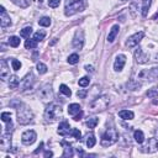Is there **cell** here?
Returning a JSON list of instances; mask_svg holds the SVG:
<instances>
[{"mask_svg":"<svg viewBox=\"0 0 158 158\" xmlns=\"http://www.w3.org/2000/svg\"><path fill=\"white\" fill-rule=\"evenodd\" d=\"M85 6H86L85 0H65L64 14L65 16H73L74 14L83 11Z\"/></svg>","mask_w":158,"mask_h":158,"instance_id":"cell-1","label":"cell"},{"mask_svg":"<svg viewBox=\"0 0 158 158\" xmlns=\"http://www.w3.org/2000/svg\"><path fill=\"white\" fill-rule=\"evenodd\" d=\"M33 120V112L25 105H20L17 107V121L20 125H27Z\"/></svg>","mask_w":158,"mask_h":158,"instance_id":"cell-2","label":"cell"},{"mask_svg":"<svg viewBox=\"0 0 158 158\" xmlns=\"http://www.w3.org/2000/svg\"><path fill=\"white\" fill-rule=\"evenodd\" d=\"M110 104V98L107 95H100L98 98H95L94 100L90 101L89 104V107L91 111L96 112V111H102L105 110Z\"/></svg>","mask_w":158,"mask_h":158,"instance_id":"cell-3","label":"cell"},{"mask_svg":"<svg viewBox=\"0 0 158 158\" xmlns=\"http://www.w3.org/2000/svg\"><path fill=\"white\" fill-rule=\"evenodd\" d=\"M59 117H62V107L57 104H48L44 110V118L47 121H56Z\"/></svg>","mask_w":158,"mask_h":158,"instance_id":"cell-4","label":"cell"},{"mask_svg":"<svg viewBox=\"0 0 158 158\" xmlns=\"http://www.w3.org/2000/svg\"><path fill=\"white\" fill-rule=\"evenodd\" d=\"M117 139H118V133H117L116 128L109 127V128L105 131V133L102 135V137H101V146H102V147L112 146Z\"/></svg>","mask_w":158,"mask_h":158,"instance_id":"cell-5","label":"cell"},{"mask_svg":"<svg viewBox=\"0 0 158 158\" xmlns=\"http://www.w3.org/2000/svg\"><path fill=\"white\" fill-rule=\"evenodd\" d=\"M38 96L43 102H49L53 99V90L49 84H44L38 90Z\"/></svg>","mask_w":158,"mask_h":158,"instance_id":"cell-6","label":"cell"},{"mask_svg":"<svg viewBox=\"0 0 158 158\" xmlns=\"http://www.w3.org/2000/svg\"><path fill=\"white\" fill-rule=\"evenodd\" d=\"M138 78L143 79V80H149V81L158 79V67H153L151 69H146V70L139 72Z\"/></svg>","mask_w":158,"mask_h":158,"instance_id":"cell-7","label":"cell"},{"mask_svg":"<svg viewBox=\"0 0 158 158\" xmlns=\"http://www.w3.org/2000/svg\"><path fill=\"white\" fill-rule=\"evenodd\" d=\"M143 37H144V32H143V31H139V32L135 33V35H132V36H130V37L127 38L126 46H127L128 48H133V47L138 46V43L142 41Z\"/></svg>","mask_w":158,"mask_h":158,"instance_id":"cell-8","label":"cell"},{"mask_svg":"<svg viewBox=\"0 0 158 158\" xmlns=\"http://www.w3.org/2000/svg\"><path fill=\"white\" fill-rule=\"evenodd\" d=\"M36 138H37V135H36V132H35L33 130H27V131H25V132L22 133V136H21V141H22V143L26 144V146L32 144V143L36 141Z\"/></svg>","mask_w":158,"mask_h":158,"instance_id":"cell-9","label":"cell"},{"mask_svg":"<svg viewBox=\"0 0 158 158\" xmlns=\"http://www.w3.org/2000/svg\"><path fill=\"white\" fill-rule=\"evenodd\" d=\"M135 59H136V62H137L138 64H144V63H147V62L149 60V56H148L141 47H138V48L135 51Z\"/></svg>","mask_w":158,"mask_h":158,"instance_id":"cell-10","label":"cell"},{"mask_svg":"<svg viewBox=\"0 0 158 158\" xmlns=\"http://www.w3.org/2000/svg\"><path fill=\"white\" fill-rule=\"evenodd\" d=\"M0 148L2 151H7L11 148V132H5L0 137Z\"/></svg>","mask_w":158,"mask_h":158,"instance_id":"cell-11","label":"cell"},{"mask_svg":"<svg viewBox=\"0 0 158 158\" xmlns=\"http://www.w3.org/2000/svg\"><path fill=\"white\" fill-rule=\"evenodd\" d=\"M158 151V139L157 138H149L144 147H142V152L146 153H153Z\"/></svg>","mask_w":158,"mask_h":158,"instance_id":"cell-12","label":"cell"},{"mask_svg":"<svg viewBox=\"0 0 158 158\" xmlns=\"http://www.w3.org/2000/svg\"><path fill=\"white\" fill-rule=\"evenodd\" d=\"M0 25L1 27H7V26H11V19L10 16L7 15L6 10L4 6H0Z\"/></svg>","mask_w":158,"mask_h":158,"instance_id":"cell-13","label":"cell"},{"mask_svg":"<svg viewBox=\"0 0 158 158\" xmlns=\"http://www.w3.org/2000/svg\"><path fill=\"white\" fill-rule=\"evenodd\" d=\"M83 44H84V33H83V31L79 30L75 32V36L73 38V47L77 49H80L83 47Z\"/></svg>","mask_w":158,"mask_h":158,"instance_id":"cell-14","label":"cell"},{"mask_svg":"<svg viewBox=\"0 0 158 158\" xmlns=\"http://www.w3.org/2000/svg\"><path fill=\"white\" fill-rule=\"evenodd\" d=\"M10 77H11V75H10V69H9V67H7V63H6L5 59H2L1 63H0V79L5 81V80H7Z\"/></svg>","mask_w":158,"mask_h":158,"instance_id":"cell-15","label":"cell"},{"mask_svg":"<svg viewBox=\"0 0 158 158\" xmlns=\"http://www.w3.org/2000/svg\"><path fill=\"white\" fill-rule=\"evenodd\" d=\"M33 83H35V77H33V74L30 72V73L22 79V81H21V88H22V90H25V89H31L32 85H33Z\"/></svg>","mask_w":158,"mask_h":158,"instance_id":"cell-16","label":"cell"},{"mask_svg":"<svg viewBox=\"0 0 158 158\" xmlns=\"http://www.w3.org/2000/svg\"><path fill=\"white\" fill-rule=\"evenodd\" d=\"M125 63H126V56L125 54H118L116 57L115 62H114V69L116 72H121L123 65H125Z\"/></svg>","mask_w":158,"mask_h":158,"instance_id":"cell-17","label":"cell"},{"mask_svg":"<svg viewBox=\"0 0 158 158\" xmlns=\"http://www.w3.org/2000/svg\"><path fill=\"white\" fill-rule=\"evenodd\" d=\"M70 131H72V128L67 121H62L58 126V130H57V132L60 136H68V135H70Z\"/></svg>","mask_w":158,"mask_h":158,"instance_id":"cell-18","label":"cell"},{"mask_svg":"<svg viewBox=\"0 0 158 158\" xmlns=\"http://www.w3.org/2000/svg\"><path fill=\"white\" fill-rule=\"evenodd\" d=\"M118 30H120L118 25H114V26L111 27V30H110V32H109V36H107V42L112 43V42L115 41V38H116V36H117V33H118Z\"/></svg>","mask_w":158,"mask_h":158,"instance_id":"cell-19","label":"cell"},{"mask_svg":"<svg viewBox=\"0 0 158 158\" xmlns=\"http://www.w3.org/2000/svg\"><path fill=\"white\" fill-rule=\"evenodd\" d=\"M80 111H81V107H80L79 104H70V105L68 106V114L72 115V116L79 114Z\"/></svg>","mask_w":158,"mask_h":158,"instance_id":"cell-20","label":"cell"},{"mask_svg":"<svg viewBox=\"0 0 158 158\" xmlns=\"http://www.w3.org/2000/svg\"><path fill=\"white\" fill-rule=\"evenodd\" d=\"M62 146L64 147V152H63V157H73V154H74V152H73V148H72V146L69 144V143H67V142H62Z\"/></svg>","mask_w":158,"mask_h":158,"instance_id":"cell-21","label":"cell"},{"mask_svg":"<svg viewBox=\"0 0 158 158\" xmlns=\"http://www.w3.org/2000/svg\"><path fill=\"white\" fill-rule=\"evenodd\" d=\"M19 85H20V79H19V77L11 75V77L9 78V88H10V89H16Z\"/></svg>","mask_w":158,"mask_h":158,"instance_id":"cell-22","label":"cell"},{"mask_svg":"<svg viewBox=\"0 0 158 158\" xmlns=\"http://www.w3.org/2000/svg\"><path fill=\"white\" fill-rule=\"evenodd\" d=\"M118 116L121 118H123V120H132L135 117V114L132 111H130V110H121L118 112Z\"/></svg>","mask_w":158,"mask_h":158,"instance_id":"cell-23","label":"cell"},{"mask_svg":"<svg viewBox=\"0 0 158 158\" xmlns=\"http://www.w3.org/2000/svg\"><path fill=\"white\" fill-rule=\"evenodd\" d=\"M133 138H135V141H136L138 144H142L143 141H144V135H143V132H142L141 130H136V131L133 132Z\"/></svg>","mask_w":158,"mask_h":158,"instance_id":"cell-24","label":"cell"},{"mask_svg":"<svg viewBox=\"0 0 158 158\" xmlns=\"http://www.w3.org/2000/svg\"><path fill=\"white\" fill-rule=\"evenodd\" d=\"M85 143H86L88 148H93V147L95 146V143H96V138H95L94 133H89V135L86 136V141H85Z\"/></svg>","mask_w":158,"mask_h":158,"instance_id":"cell-25","label":"cell"},{"mask_svg":"<svg viewBox=\"0 0 158 158\" xmlns=\"http://www.w3.org/2000/svg\"><path fill=\"white\" fill-rule=\"evenodd\" d=\"M151 2L152 0H142V16L146 17L147 14H148V9L151 6Z\"/></svg>","mask_w":158,"mask_h":158,"instance_id":"cell-26","label":"cell"},{"mask_svg":"<svg viewBox=\"0 0 158 158\" xmlns=\"http://www.w3.org/2000/svg\"><path fill=\"white\" fill-rule=\"evenodd\" d=\"M15 5H17V6H20V7H22V9H26L27 6H30L31 5V1L32 0H11Z\"/></svg>","mask_w":158,"mask_h":158,"instance_id":"cell-27","label":"cell"},{"mask_svg":"<svg viewBox=\"0 0 158 158\" xmlns=\"http://www.w3.org/2000/svg\"><path fill=\"white\" fill-rule=\"evenodd\" d=\"M98 123H99V118H98V117H95V116L89 117V118H88V121H86V126H88L89 128H95Z\"/></svg>","mask_w":158,"mask_h":158,"instance_id":"cell-28","label":"cell"},{"mask_svg":"<svg viewBox=\"0 0 158 158\" xmlns=\"http://www.w3.org/2000/svg\"><path fill=\"white\" fill-rule=\"evenodd\" d=\"M32 33V27L31 26H27V27H23L21 31H20V36L21 37H25V38H30V35Z\"/></svg>","mask_w":158,"mask_h":158,"instance_id":"cell-29","label":"cell"},{"mask_svg":"<svg viewBox=\"0 0 158 158\" xmlns=\"http://www.w3.org/2000/svg\"><path fill=\"white\" fill-rule=\"evenodd\" d=\"M25 47H26L27 49H35V48L37 47V41H36V40H30V38H27L26 42H25Z\"/></svg>","mask_w":158,"mask_h":158,"instance_id":"cell-30","label":"cell"},{"mask_svg":"<svg viewBox=\"0 0 158 158\" xmlns=\"http://www.w3.org/2000/svg\"><path fill=\"white\" fill-rule=\"evenodd\" d=\"M59 93H62V94L65 95V96H70V95H72L70 89H69L65 84H60V85H59Z\"/></svg>","mask_w":158,"mask_h":158,"instance_id":"cell-31","label":"cell"},{"mask_svg":"<svg viewBox=\"0 0 158 158\" xmlns=\"http://www.w3.org/2000/svg\"><path fill=\"white\" fill-rule=\"evenodd\" d=\"M38 25L40 26H43V27H48L51 25V19L47 17V16H43V17H41L38 20Z\"/></svg>","mask_w":158,"mask_h":158,"instance_id":"cell-32","label":"cell"},{"mask_svg":"<svg viewBox=\"0 0 158 158\" xmlns=\"http://www.w3.org/2000/svg\"><path fill=\"white\" fill-rule=\"evenodd\" d=\"M9 44H10L11 47H19V44H20V37H17V36H11V37L9 38Z\"/></svg>","mask_w":158,"mask_h":158,"instance_id":"cell-33","label":"cell"},{"mask_svg":"<svg viewBox=\"0 0 158 158\" xmlns=\"http://www.w3.org/2000/svg\"><path fill=\"white\" fill-rule=\"evenodd\" d=\"M44 37H46V32H44L43 30H41V31H37V32H35V35H33V40H36L37 42L42 41Z\"/></svg>","mask_w":158,"mask_h":158,"instance_id":"cell-34","label":"cell"},{"mask_svg":"<svg viewBox=\"0 0 158 158\" xmlns=\"http://www.w3.org/2000/svg\"><path fill=\"white\" fill-rule=\"evenodd\" d=\"M79 62V56L77 53H72L69 57H68V63L69 64H77Z\"/></svg>","mask_w":158,"mask_h":158,"instance_id":"cell-35","label":"cell"},{"mask_svg":"<svg viewBox=\"0 0 158 158\" xmlns=\"http://www.w3.org/2000/svg\"><path fill=\"white\" fill-rule=\"evenodd\" d=\"M37 72H38L40 74L47 73V65H46L44 63H42V62H38V63H37Z\"/></svg>","mask_w":158,"mask_h":158,"instance_id":"cell-36","label":"cell"},{"mask_svg":"<svg viewBox=\"0 0 158 158\" xmlns=\"http://www.w3.org/2000/svg\"><path fill=\"white\" fill-rule=\"evenodd\" d=\"M89 83H90L89 77H83V78H81V79H79V81H78L79 86H81V88H86V86L89 85Z\"/></svg>","mask_w":158,"mask_h":158,"instance_id":"cell-37","label":"cell"},{"mask_svg":"<svg viewBox=\"0 0 158 158\" xmlns=\"http://www.w3.org/2000/svg\"><path fill=\"white\" fill-rule=\"evenodd\" d=\"M1 120L4 121V122H6V123H9V122H12L11 121V114L10 112H2L1 114Z\"/></svg>","mask_w":158,"mask_h":158,"instance_id":"cell-38","label":"cell"},{"mask_svg":"<svg viewBox=\"0 0 158 158\" xmlns=\"http://www.w3.org/2000/svg\"><path fill=\"white\" fill-rule=\"evenodd\" d=\"M70 135H72V136H73L75 139H80V138H81V132H80L78 128H72Z\"/></svg>","mask_w":158,"mask_h":158,"instance_id":"cell-39","label":"cell"},{"mask_svg":"<svg viewBox=\"0 0 158 158\" xmlns=\"http://www.w3.org/2000/svg\"><path fill=\"white\" fill-rule=\"evenodd\" d=\"M11 65H12V69L14 70H19L21 68V62L17 60V59H12L11 60Z\"/></svg>","mask_w":158,"mask_h":158,"instance_id":"cell-40","label":"cell"},{"mask_svg":"<svg viewBox=\"0 0 158 158\" xmlns=\"http://www.w3.org/2000/svg\"><path fill=\"white\" fill-rule=\"evenodd\" d=\"M147 96H148V98H156V96H158V90H157V89H151V90H148V91H147Z\"/></svg>","mask_w":158,"mask_h":158,"instance_id":"cell-41","label":"cell"},{"mask_svg":"<svg viewBox=\"0 0 158 158\" xmlns=\"http://www.w3.org/2000/svg\"><path fill=\"white\" fill-rule=\"evenodd\" d=\"M48 6L53 7V9L58 7L59 6V0H48Z\"/></svg>","mask_w":158,"mask_h":158,"instance_id":"cell-42","label":"cell"},{"mask_svg":"<svg viewBox=\"0 0 158 158\" xmlns=\"http://www.w3.org/2000/svg\"><path fill=\"white\" fill-rule=\"evenodd\" d=\"M86 93H88L86 89H81V90H78V91H77V95H78L80 99H84V98L86 96Z\"/></svg>","mask_w":158,"mask_h":158,"instance_id":"cell-43","label":"cell"},{"mask_svg":"<svg viewBox=\"0 0 158 158\" xmlns=\"http://www.w3.org/2000/svg\"><path fill=\"white\" fill-rule=\"evenodd\" d=\"M81 116H83V111H80L79 114L74 115V116H73V118H74V121H79V120L81 118Z\"/></svg>","mask_w":158,"mask_h":158,"instance_id":"cell-44","label":"cell"},{"mask_svg":"<svg viewBox=\"0 0 158 158\" xmlns=\"http://www.w3.org/2000/svg\"><path fill=\"white\" fill-rule=\"evenodd\" d=\"M42 148H43V142H41V143H40V146H38V148H37V149H36V151L33 152V154H37V153H40V152L42 151Z\"/></svg>","mask_w":158,"mask_h":158,"instance_id":"cell-45","label":"cell"},{"mask_svg":"<svg viewBox=\"0 0 158 158\" xmlns=\"http://www.w3.org/2000/svg\"><path fill=\"white\" fill-rule=\"evenodd\" d=\"M135 7H136V4H132V5L130 6V9H131V12H132V16H136V12H135Z\"/></svg>","mask_w":158,"mask_h":158,"instance_id":"cell-46","label":"cell"},{"mask_svg":"<svg viewBox=\"0 0 158 158\" xmlns=\"http://www.w3.org/2000/svg\"><path fill=\"white\" fill-rule=\"evenodd\" d=\"M52 156H53V152H52V151H46V152H44V157H46V158H47V157H52Z\"/></svg>","mask_w":158,"mask_h":158,"instance_id":"cell-47","label":"cell"},{"mask_svg":"<svg viewBox=\"0 0 158 158\" xmlns=\"http://www.w3.org/2000/svg\"><path fill=\"white\" fill-rule=\"evenodd\" d=\"M78 154H79V156H83V157H84V156H86V154L84 153V151H83V149H80V147L78 148Z\"/></svg>","mask_w":158,"mask_h":158,"instance_id":"cell-48","label":"cell"},{"mask_svg":"<svg viewBox=\"0 0 158 158\" xmlns=\"http://www.w3.org/2000/svg\"><path fill=\"white\" fill-rule=\"evenodd\" d=\"M85 69H86L88 72H94V69H93L91 65H85Z\"/></svg>","mask_w":158,"mask_h":158,"instance_id":"cell-49","label":"cell"},{"mask_svg":"<svg viewBox=\"0 0 158 158\" xmlns=\"http://www.w3.org/2000/svg\"><path fill=\"white\" fill-rule=\"evenodd\" d=\"M56 42H57V38H53V41H52V42H51V43H49V44H51V46H52V44H54V43H56Z\"/></svg>","mask_w":158,"mask_h":158,"instance_id":"cell-50","label":"cell"},{"mask_svg":"<svg viewBox=\"0 0 158 158\" xmlns=\"http://www.w3.org/2000/svg\"><path fill=\"white\" fill-rule=\"evenodd\" d=\"M157 17H158V12H157V14H156V15L153 16V19H157Z\"/></svg>","mask_w":158,"mask_h":158,"instance_id":"cell-51","label":"cell"},{"mask_svg":"<svg viewBox=\"0 0 158 158\" xmlns=\"http://www.w3.org/2000/svg\"><path fill=\"white\" fill-rule=\"evenodd\" d=\"M156 135L158 136V127H157V130H156Z\"/></svg>","mask_w":158,"mask_h":158,"instance_id":"cell-52","label":"cell"},{"mask_svg":"<svg viewBox=\"0 0 158 158\" xmlns=\"http://www.w3.org/2000/svg\"><path fill=\"white\" fill-rule=\"evenodd\" d=\"M42 1H43V0H38V2H40V4H41V2H42Z\"/></svg>","mask_w":158,"mask_h":158,"instance_id":"cell-53","label":"cell"},{"mask_svg":"<svg viewBox=\"0 0 158 158\" xmlns=\"http://www.w3.org/2000/svg\"><path fill=\"white\" fill-rule=\"evenodd\" d=\"M121 1H127V0H121Z\"/></svg>","mask_w":158,"mask_h":158,"instance_id":"cell-54","label":"cell"}]
</instances>
